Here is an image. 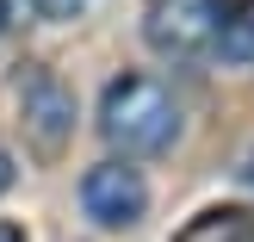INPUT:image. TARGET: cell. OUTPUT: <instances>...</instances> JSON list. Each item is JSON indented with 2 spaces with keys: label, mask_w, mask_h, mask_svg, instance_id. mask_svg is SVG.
Here are the masks:
<instances>
[{
  "label": "cell",
  "mask_w": 254,
  "mask_h": 242,
  "mask_svg": "<svg viewBox=\"0 0 254 242\" xmlns=\"http://www.w3.org/2000/svg\"><path fill=\"white\" fill-rule=\"evenodd\" d=\"M12 180H19V174H12V156L0 149V193H12Z\"/></svg>",
  "instance_id": "obj_8"
},
{
  "label": "cell",
  "mask_w": 254,
  "mask_h": 242,
  "mask_svg": "<svg viewBox=\"0 0 254 242\" xmlns=\"http://www.w3.org/2000/svg\"><path fill=\"white\" fill-rule=\"evenodd\" d=\"M81 211L99 224V230H130L149 211V180L124 161H99V168L81 174Z\"/></svg>",
  "instance_id": "obj_4"
},
{
  "label": "cell",
  "mask_w": 254,
  "mask_h": 242,
  "mask_svg": "<svg viewBox=\"0 0 254 242\" xmlns=\"http://www.w3.org/2000/svg\"><path fill=\"white\" fill-rule=\"evenodd\" d=\"M143 37L168 62H198L217 44V0H155L143 19Z\"/></svg>",
  "instance_id": "obj_2"
},
{
  "label": "cell",
  "mask_w": 254,
  "mask_h": 242,
  "mask_svg": "<svg viewBox=\"0 0 254 242\" xmlns=\"http://www.w3.org/2000/svg\"><path fill=\"white\" fill-rule=\"evenodd\" d=\"M19 124L31 131V143L44 149V156H56L74 137V93H68V81H62L56 69L31 62V69L19 75Z\"/></svg>",
  "instance_id": "obj_3"
},
{
  "label": "cell",
  "mask_w": 254,
  "mask_h": 242,
  "mask_svg": "<svg viewBox=\"0 0 254 242\" xmlns=\"http://www.w3.org/2000/svg\"><path fill=\"white\" fill-rule=\"evenodd\" d=\"M0 242H25V230H19V224H6V218H0Z\"/></svg>",
  "instance_id": "obj_9"
},
{
  "label": "cell",
  "mask_w": 254,
  "mask_h": 242,
  "mask_svg": "<svg viewBox=\"0 0 254 242\" xmlns=\"http://www.w3.org/2000/svg\"><path fill=\"white\" fill-rule=\"evenodd\" d=\"M31 6H37V19H74L87 0H31Z\"/></svg>",
  "instance_id": "obj_7"
},
{
  "label": "cell",
  "mask_w": 254,
  "mask_h": 242,
  "mask_svg": "<svg viewBox=\"0 0 254 242\" xmlns=\"http://www.w3.org/2000/svg\"><path fill=\"white\" fill-rule=\"evenodd\" d=\"M242 186H254V156H248V161H242Z\"/></svg>",
  "instance_id": "obj_10"
},
{
  "label": "cell",
  "mask_w": 254,
  "mask_h": 242,
  "mask_svg": "<svg viewBox=\"0 0 254 242\" xmlns=\"http://www.w3.org/2000/svg\"><path fill=\"white\" fill-rule=\"evenodd\" d=\"M174 242H254V211L248 205H211L198 218H186Z\"/></svg>",
  "instance_id": "obj_5"
},
{
  "label": "cell",
  "mask_w": 254,
  "mask_h": 242,
  "mask_svg": "<svg viewBox=\"0 0 254 242\" xmlns=\"http://www.w3.org/2000/svg\"><path fill=\"white\" fill-rule=\"evenodd\" d=\"M211 56L223 62H254V0H217V44Z\"/></svg>",
  "instance_id": "obj_6"
},
{
  "label": "cell",
  "mask_w": 254,
  "mask_h": 242,
  "mask_svg": "<svg viewBox=\"0 0 254 242\" xmlns=\"http://www.w3.org/2000/svg\"><path fill=\"white\" fill-rule=\"evenodd\" d=\"M99 137L118 156H161L180 137V99L155 75H118L99 99Z\"/></svg>",
  "instance_id": "obj_1"
}]
</instances>
